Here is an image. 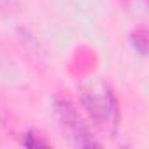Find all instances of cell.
<instances>
[{
	"instance_id": "3957f363",
	"label": "cell",
	"mask_w": 149,
	"mask_h": 149,
	"mask_svg": "<svg viewBox=\"0 0 149 149\" xmlns=\"http://www.w3.org/2000/svg\"><path fill=\"white\" fill-rule=\"evenodd\" d=\"M132 44L140 54H146V51H147V33H146V30H137L132 35Z\"/></svg>"
},
{
	"instance_id": "277c9868",
	"label": "cell",
	"mask_w": 149,
	"mask_h": 149,
	"mask_svg": "<svg viewBox=\"0 0 149 149\" xmlns=\"http://www.w3.org/2000/svg\"><path fill=\"white\" fill-rule=\"evenodd\" d=\"M23 146H26V147H46V146H49L44 139H40L39 135H35V133H32V132H28L26 135H25V139H23Z\"/></svg>"
},
{
	"instance_id": "6da1fadb",
	"label": "cell",
	"mask_w": 149,
	"mask_h": 149,
	"mask_svg": "<svg viewBox=\"0 0 149 149\" xmlns=\"http://www.w3.org/2000/svg\"><path fill=\"white\" fill-rule=\"evenodd\" d=\"M81 102L90 114V118L95 121V125L109 133L116 132L119 112H118V104L107 84L102 81H91L84 86H81Z\"/></svg>"
},
{
	"instance_id": "5b68a950",
	"label": "cell",
	"mask_w": 149,
	"mask_h": 149,
	"mask_svg": "<svg viewBox=\"0 0 149 149\" xmlns=\"http://www.w3.org/2000/svg\"><path fill=\"white\" fill-rule=\"evenodd\" d=\"M14 4H16V0H0V11L11 9V7H14Z\"/></svg>"
},
{
	"instance_id": "7a4b0ae2",
	"label": "cell",
	"mask_w": 149,
	"mask_h": 149,
	"mask_svg": "<svg viewBox=\"0 0 149 149\" xmlns=\"http://www.w3.org/2000/svg\"><path fill=\"white\" fill-rule=\"evenodd\" d=\"M56 118L61 126V132L68 137V140L74 146H77V147L98 146L95 142V139L90 135L88 126L83 123L81 116L77 114V111L74 109V105L70 102H67V100L56 102Z\"/></svg>"
}]
</instances>
